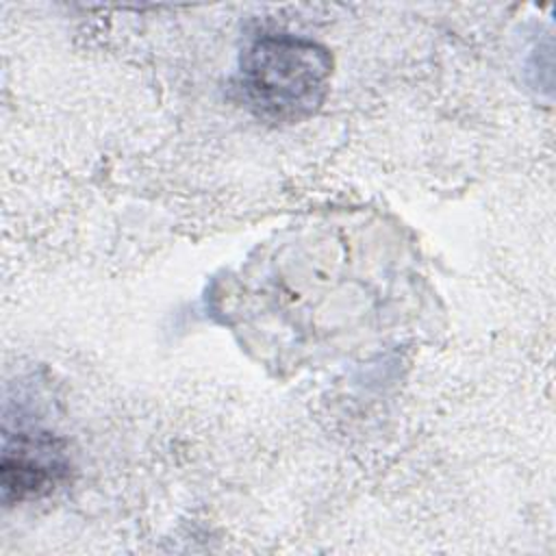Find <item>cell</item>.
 <instances>
[{
  "label": "cell",
  "mask_w": 556,
  "mask_h": 556,
  "mask_svg": "<svg viewBox=\"0 0 556 556\" xmlns=\"http://www.w3.org/2000/svg\"><path fill=\"white\" fill-rule=\"evenodd\" d=\"M332 54L298 35H263L241 54L237 87L245 106L269 124L313 117L330 89Z\"/></svg>",
  "instance_id": "1"
},
{
  "label": "cell",
  "mask_w": 556,
  "mask_h": 556,
  "mask_svg": "<svg viewBox=\"0 0 556 556\" xmlns=\"http://www.w3.org/2000/svg\"><path fill=\"white\" fill-rule=\"evenodd\" d=\"M72 463L65 443L46 430L4 432L0 489L4 504H22L54 493L70 480Z\"/></svg>",
  "instance_id": "2"
}]
</instances>
